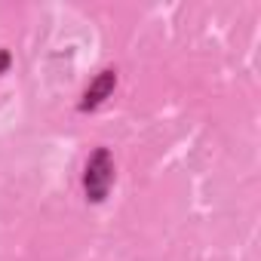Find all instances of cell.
<instances>
[{
  "label": "cell",
  "instance_id": "cell-2",
  "mask_svg": "<svg viewBox=\"0 0 261 261\" xmlns=\"http://www.w3.org/2000/svg\"><path fill=\"white\" fill-rule=\"evenodd\" d=\"M114 86H117V71H101L92 83H89V89L83 92V98H80V111H95L98 105H105V98L114 92Z\"/></svg>",
  "mask_w": 261,
  "mask_h": 261
},
{
  "label": "cell",
  "instance_id": "cell-3",
  "mask_svg": "<svg viewBox=\"0 0 261 261\" xmlns=\"http://www.w3.org/2000/svg\"><path fill=\"white\" fill-rule=\"evenodd\" d=\"M10 65V53H0V71H4Z\"/></svg>",
  "mask_w": 261,
  "mask_h": 261
},
{
  "label": "cell",
  "instance_id": "cell-1",
  "mask_svg": "<svg viewBox=\"0 0 261 261\" xmlns=\"http://www.w3.org/2000/svg\"><path fill=\"white\" fill-rule=\"evenodd\" d=\"M114 185V157L108 148H95L92 157L86 160V172H83V191L89 203H101L108 197Z\"/></svg>",
  "mask_w": 261,
  "mask_h": 261
}]
</instances>
